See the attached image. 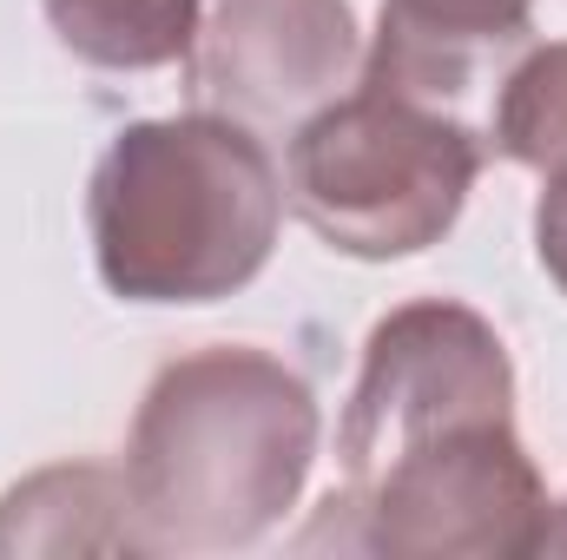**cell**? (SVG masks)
I'll list each match as a JSON object with an SVG mask.
<instances>
[{"mask_svg":"<svg viewBox=\"0 0 567 560\" xmlns=\"http://www.w3.org/2000/svg\"><path fill=\"white\" fill-rule=\"evenodd\" d=\"M323 442L303 370L258 343L172 356L126 435V488L152 554H231L297 508Z\"/></svg>","mask_w":567,"mask_h":560,"instance_id":"cell-1","label":"cell"},{"mask_svg":"<svg viewBox=\"0 0 567 560\" xmlns=\"http://www.w3.org/2000/svg\"><path fill=\"white\" fill-rule=\"evenodd\" d=\"M284 172L231 113L133 120L86 178V238L120 303H218L278 251Z\"/></svg>","mask_w":567,"mask_h":560,"instance_id":"cell-2","label":"cell"},{"mask_svg":"<svg viewBox=\"0 0 567 560\" xmlns=\"http://www.w3.org/2000/svg\"><path fill=\"white\" fill-rule=\"evenodd\" d=\"M488 165V126L462 106L363 80L290 126L284 191L343 258L390 265L442 245Z\"/></svg>","mask_w":567,"mask_h":560,"instance_id":"cell-3","label":"cell"},{"mask_svg":"<svg viewBox=\"0 0 567 560\" xmlns=\"http://www.w3.org/2000/svg\"><path fill=\"white\" fill-rule=\"evenodd\" d=\"M317 535L390 560H522L548 554L555 495L515 416L475 422L377 462L370 475H350L323 501V521L303 535V548Z\"/></svg>","mask_w":567,"mask_h":560,"instance_id":"cell-4","label":"cell"},{"mask_svg":"<svg viewBox=\"0 0 567 560\" xmlns=\"http://www.w3.org/2000/svg\"><path fill=\"white\" fill-rule=\"evenodd\" d=\"M198 106L245 126H297L363 66L350 0H205L178 60Z\"/></svg>","mask_w":567,"mask_h":560,"instance_id":"cell-5","label":"cell"},{"mask_svg":"<svg viewBox=\"0 0 567 560\" xmlns=\"http://www.w3.org/2000/svg\"><path fill=\"white\" fill-rule=\"evenodd\" d=\"M528 33L535 0H383L363 80H390L462 106L475 86H502V73L535 46Z\"/></svg>","mask_w":567,"mask_h":560,"instance_id":"cell-6","label":"cell"},{"mask_svg":"<svg viewBox=\"0 0 567 560\" xmlns=\"http://www.w3.org/2000/svg\"><path fill=\"white\" fill-rule=\"evenodd\" d=\"M0 554H152L126 468L60 462L0 495Z\"/></svg>","mask_w":567,"mask_h":560,"instance_id":"cell-7","label":"cell"},{"mask_svg":"<svg viewBox=\"0 0 567 560\" xmlns=\"http://www.w3.org/2000/svg\"><path fill=\"white\" fill-rule=\"evenodd\" d=\"M53 40L100 73L178 66L198 33L205 0H40Z\"/></svg>","mask_w":567,"mask_h":560,"instance_id":"cell-8","label":"cell"},{"mask_svg":"<svg viewBox=\"0 0 567 560\" xmlns=\"http://www.w3.org/2000/svg\"><path fill=\"white\" fill-rule=\"evenodd\" d=\"M488 152H502L542 178H567V40L528 46L502 73Z\"/></svg>","mask_w":567,"mask_h":560,"instance_id":"cell-9","label":"cell"},{"mask_svg":"<svg viewBox=\"0 0 567 560\" xmlns=\"http://www.w3.org/2000/svg\"><path fill=\"white\" fill-rule=\"evenodd\" d=\"M535 258L567 297V178H548V191L535 205Z\"/></svg>","mask_w":567,"mask_h":560,"instance_id":"cell-10","label":"cell"},{"mask_svg":"<svg viewBox=\"0 0 567 560\" xmlns=\"http://www.w3.org/2000/svg\"><path fill=\"white\" fill-rule=\"evenodd\" d=\"M548 554H567V501L555 508V535H548Z\"/></svg>","mask_w":567,"mask_h":560,"instance_id":"cell-11","label":"cell"}]
</instances>
